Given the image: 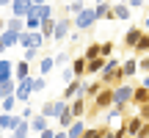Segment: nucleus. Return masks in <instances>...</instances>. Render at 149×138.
Masks as SVG:
<instances>
[{"label":"nucleus","mask_w":149,"mask_h":138,"mask_svg":"<svg viewBox=\"0 0 149 138\" xmlns=\"http://www.w3.org/2000/svg\"><path fill=\"white\" fill-rule=\"evenodd\" d=\"M133 94H135V86H133V83L116 86V89H113V105H116V108H130Z\"/></svg>","instance_id":"f257e3e1"},{"label":"nucleus","mask_w":149,"mask_h":138,"mask_svg":"<svg viewBox=\"0 0 149 138\" xmlns=\"http://www.w3.org/2000/svg\"><path fill=\"white\" fill-rule=\"evenodd\" d=\"M66 108H69V102H64V100L58 97V100H47L42 108H39V113H42L44 119H58L61 113L66 111Z\"/></svg>","instance_id":"f03ea898"},{"label":"nucleus","mask_w":149,"mask_h":138,"mask_svg":"<svg viewBox=\"0 0 149 138\" xmlns=\"http://www.w3.org/2000/svg\"><path fill=\"white\" fill-rule=\"evenodd\" d=\"M44 44H47V42H44L42 33H31V31L19 33V47H22V50H39V53H42Z\"/></svg>","instance_id":"7ed1b4c3"},{"label":"nucleus","mask_w":149,"mask_h":138,"mask_svg":"<svg viewBox=\"0 0 149 138\" xmlns=\"http://www.w3.org/2000/svg\"><path fill=\"white\" fill-rule=\"evenodd\" d=\"M74 31H88V28L91 25H94V22H97V14H94V6H91V8H88V6H86V11H83V14H77V17H74Z\"/></svg>","instance_id":"20e7f679"},{"label":"nucleus","mask_w":149,"mask_h":138,"mask_svg":"<svg viewBox=\"0 0 149 138\" xmlns=\"http://www.w3.org/2000/svg\"><path fill=\"white\" fill-rule=\"evenodd\" d=\"M141 36H144V31H141V25H130L127 31H124V39H122V47H127V50H135L138 47V42H141Z\"/></svg>","instance_id":"39448f33"},{"label":"nucleus","mask_w":149,"mask_h":138,"mask_svg":"<svg viewBox=\"0 0 149 138\" xmlns=\"http://www.w3.org/2000/svg\"><path fill=\"white\" fill-rule=\"evenodd\" d=\"M69 113L74 116V122H77V119H86V116H88V100H86V97L72 100L69 102Z\"/></svg>","instance_id":"423d86ee"},{"label":"nucleus","mask_w":149,"mask_h":138,"mask_svg":"<svg viewBox=\"0 0 149 138\" xmlns=\"http://www.w3.org/2000/svg\"><path fill=\"white\" fill-rule=\"evenodd\" d=\"M31 94H33V83H31V77H28V80H22V83H17V91H14V100H17V102L28 105Z\"/></svg>","instance_id":"0eeeda50"},{"label":"nucleus","mask_w":149,"mask_h":138,"mask_svg":"<svg viewBox=\"0 0 149 138\" xmlns=\"http://www.w3.org/2000/svg\"><path fill=\"white\" fill-rule=\"evenodd\" d=\"M83 83H86V80H72V83L64 89L61 100H64V102H72V100H77V97H83Z\"/></svg>","instance_id":"6e6552de"},{"label":"nucleus","mask_w":149,"mask_h":138,"mask_svg":"<svg viewBox=\"0 0 149 138\" xmlns=\"http://www.w3.org/2000/svg\"><path fill=\"white\" fill-rule=\"evenodd\" d=\"M31 11H33V0H14V3H11V14H14L17 20H25Z\"/></svg>","instance_id":"1a4fd4ad"},{"label":"nucleus","mask_w":149,"mask_h":138,"mask_svg":"<svg viewBox=\"0 0 149 138\" xmlns=\"http://www.w3.org/2000/svg\"><path fill=\"white\" fill-rule=\"evenodd\" d=\"M111 20L130 22V20H133V8H130L127 3H113V8H111Z\"/></svg>","instance_id":"9d476101"},{"label":"nucleus","mask_w":149,"mask_h":138,"mask_svg":"<svg viewBox=\"0 0 149 138\" xmlns=\"http://www.w3.org/2000/svg\"><path fill=\"white\" fill-rule=\"evenodd\" d=\"M19 122H22L19 113H0V127H3V133H14Z\"/></svg>","instance_id":"9b49d317"},{"label":"nucleus","mask_w":149,"mask_h":138,"mask_svg":"<svg viewBox=\"0 0 149 138\" xmlns=\"http://www.w3.org/2000/svg\"><path fill=\"white\" fill-rule=\"evenodd\" d=\"M74 25V22L69 20V17H61V20H55V42H64L66 36H69V28Z\"/></svg>","instance_id":"f8f14e48"},{"label":"nucleus","mask_w":149,"mask_h":138,"mask_svg":"<svg viewBox=\"0 0 149 138\" xmlns=\"http://www.w3.org/2000/svg\"><path fill=\"white\" fill-rule=\"evenodd\" d=\"M17 44H19V36L11 33V31H3V33H0V58H3V53L8 47H17Z\"/></svg>","instance_id":"ddd939ff"},{"label":"nucleus","mask_w":149,"mask_h":138,"mask_svg":"<svg viewBox=\"0 0 149 138\" xmlns=\"http://www.w3.org/2000/svg\"><path fill=\"white\" fill-rule=\"evenodd\" d=\"M144 105H149V89L144 83L141 86H135V94H133V108H144Z\"/></svg>","instance_id":"4468645a"},{"label":"nucleus","mask_w":149,"mask_h":138,"mask_svg":"<svg viewBox=\"0 0 149 138\" xmlns=\"http://www.w3.org/2000/svg\"><path fill=\"white\" fill-rule=\"evenodd\" d=\"M53 66H55V58H53V55H42V58H39V64H36L39 77H47V75L53 72Z\"/></svg>","instance_id":"2eb2a0df"},{"label":"nucleus","mask_w":149,"mask_h":138,"mask_svg":"<svg viewBox=\"0 0 149 138\" xmlns=\"http://www.w3.org/2000/svg\"><path fill=\"white\" fill-rule=\"evenodd\" d=\"M28 77H33L31 75V64H28V61H17L14 64V80L22 83V80H28Z\"/></svg>","instance_id":"dca6fc26"},{"label":"nucleus","mask_w":149,"mask_h":138,"mask_svg":"<svg viewBox=\"0 0 149 138\" xmlns=\"http://www.w3.org/2000/svg\"><path fill=\"white\" fill-rule=\"evenodd\" d=\"M6 80H14V61H8L3 55L0 58V83H6Z\"/></svg>","instance_id":"f3484780"},{"label":"nucleus","mask_w":149,"mask_h":138,"mask_svg":"<svg viewBox=\"0 0 149 138\" xmlns=\"http://www.w3.org/2000/svg\"><path fill=\"white\" fill-rule=\"evenodd\" d=\"M102 89H105V86H102L100 80H88V83H83V97H86V100H94Z\"/></svg>","instance_id":"a211bd4d"},{"label":"nucleus","mask_w":149,"mask_h":138,"mask_svg":"<svg viewBox=\"0 0 149 138\" xmlns=\"http://www.w3.org/2000/svg\"><path fill=\"white\" fill-rule=\"evenodd\" d=\"M69 69H72V75H74L77 80H83V77H86V58H83V55H77V58H72Z\"/></svg>","instance_id":"6ab92c4d"},{"label":"nucleus","mask_w":149,"mask_h":138,"mask_svg":"<svg viewBox=\"0 0 149 138\" xmlns=\"http://www.w3.org/2000/svg\"><path fill=\"white\" fill-rule=\"evenodd\" d=\"M111 8H113V3H108V0L97 3V6H94V14H97V20H111ZM111 22H113V20H111Z\"/></svg>","instance_id":"aec40b11"},{"label":"nucleus","mask_w":149,"mask_h":138,"mask_svg":"<svg viewBox=\"0 0 149 138\" xmlns=\"http://www.w3.org/2000/svg\"><path fill=\"white\" fill-rule=\"evenodd\" d=\"M102 69H105V58H94V61H86V75H97L100 77Z\"/></svg>","instance_id":"412c9836"},{"label":"nucleus","mask_w":149,"mask_h":138,"mask_svg":"<svg viewBox=\"0 0 149 138\" xmlns=\"http://www.w3.org/2000/svg\"><path fill=\"white\" fill-rule=\"evenodd\" d=\"M135 72H138V58L133 55V58H127V61L122 64V75H124V80H130Z\"/></svg>","instance_id":"4be33fe9"},{"label":"nucleus","mask_w":149,"mask_h":138,"mask_svg":"<svg viewBox=\"0 0 149 138\" xmlns=\"http://www.w3.org/2000/svg\"><path fill=\"white\" fill-rule=\"evenodd\" d=\"M86 130H88V124H86V119H77V122H74L72 127L66 130V135H69V138H83V133H86Z\"/></svg>","instance_id":"5701e85b"},{"label":"nucleus","mask_w":149,"mask_h":138,"mask_svg":"<svg viewBox=\"0 0 149 138\" xmlns=\"http://www.w3.org/2000/svg\"><path fill=\"white\" fill-rule=\"evenodd\" d=\"M31 130H33V133H39V135H42L44 130H50V124H47V119H44L42 113H36V116L31 119Z\"/></svg>","instance_id":"b1692460"},{"label":"nucleus","mask_w":149,"mask_h":138,"mask_svg":"<svg viewBox=\"0 0 149 138\" xmlns=\"http://www.w3.org/2000/svg\"><path fill=\"white\" fill-rule=\"evenodd\" d=\"M6 31H11V33H25V20H17V17H11V20H6Z\"/></svg>","instance_id":"393cba45"},{"label":"nucleus","mask_w":149,"mask_h":138,"mask_svg":"<svg viewBox=\"0 0 149 138\" xmlns=\"http://www.w3.org/2000/svg\"><path fill=\"white\" fill-rule=\"evenodd\" d=\"M39 33L44 36V42H50V39L55 36V20H44L42 28H39Z\"/></svg>","instance_id":"a878e982"},{"label":"nucleus","mask_w":149,"mask_h":138,"mask_svg":"<svg viewBox=\"0 0 149 138\" xmlns=\"http://www.w3.org/2000/svg\"><path fill=\"white\" fill-rule=\"evenodd\" d=\"M83 11H86V3H80V0L64 6V14H66V17H77V14H83Z\"/></svg>","instance_id":"bb28decb"},{"label":"nucleus","mask_w":149,"mask_h":138,"mask_svg":"<svg viewBox=\"0 0 149 138\" xmlns=\"http://www.w3.org/2000/svg\"><path fill=\"white\" fill-rule=\"evenodd\" d=\"M33 8H36V14L42 17V22L44 20H53V6H50V3H33Z\"/></svg>","instance_id":"cd10ccee"},{"label":"nucleus","mask_w":149,"mask_h":138,"mask_svg":"<svg viewBox=\"0 0 149 138\" xmlns=\"http://www.w3.org/2000/svg\"><path fill=\"white\" fill-rule=\"evenodd\" d=\"M28 133H31V122H25V119H22V122L17 124L14 133H8V138H28Z\"/></svg>","instance_id":"c85d7f7f"},{"label":"nucleus","mask_w":149,"mask_h":138,"mask_svg":"<svg viewBox=\"0 0 149 138\" xmlns=\"http://www.w3.org/2000/svg\"><path fill=\"white\" fill-rule=\"evenodd\" d=\"M14 91H17V80H6V83H0V100L14 97Z\"/></svg>","instance_id":"c756f323"},{"label":"nucleus","mask_w":149,"mask_h":138,"mask_svg":"<svg viewBox=\"0 0 149 138\" xmlns=\"http://www.w3.org/2000/svg\"><path fill=\"white\" fill-rule=\"evenodd\" d=\"M58 124H61V130H69L72 124H74V116L69 113V108H66V111H64V113L58 116Z\"/></svg>","instance_id":"7c9ffc66"},{"label":"nucleus","mask_w":149,"mask_h":138,"mask_svg":"<svg viewBox=\"0 0 149 138\" xmlns=\"http://www.w3.org/2000/svg\"><path fill=\"white\" fill-rule=\"evenodd\" d=\"M83 58H86V61H94V58H100V44H94V42H91L88 47L83 50Z\"/></svg>","instance_id":"2f4dec72"},{"label":"nucleus","mask_w":149,"mask_h":138,"mask_svg":"<svg viewBox=\"0 0 149 138\" xmlns=\"http://www.w3.org/2000/svg\"><path fill=\"white\" fill-rule=\"evenodd\" d=\"M100 58H113V42H100Z\"/></svg>","instance_id":"473e14b6"},{"label":"nucleus","mask_w":149,"mask_h":138,"mask_svg":"<svg viewBox=\"0 0 149 138\" xmlns=\"http://www.w3.org/2000/svg\"><path fill=\"white\" fill-rule=\"evenodd\" d=\"M135 55H149V33H144L138 42V47H135Z\"/></svg>","instance_id":"72a5a7b5"},{"label":"nucleus","mask_w":149,"mask_h":138,"mask_svg":"<svg viewBox=\"0 0 149 138\" xmlns=\"http://www.w3.org/2000/svg\"><path fill=\"white\" fill-rule=\"evenodd\" d=\"M31 83H33V94H39V91H44V89H47V77H39V75H33V77H31Z\"/></svg>","instance_id":"f704fd0d"},{"label":"nucleus","mask_w":149,"mask_h":138,"mask_svg":"<svg viewBox=\"0 0 149 138\" xmlns=\"http://www.w3.org/2000/svg\"><path fill=\"white\" fill-rule=\"evenodd\" d=\"M14 105H17L14 97H6V100H0V111H3V113H11V111H14Z\"/></svg>","instance_id":"c9c22d12"},{"label":"nucleus","mask_w":149,"mask_h":138,"mask_svg":"<svg viewBox=\"0 0 149 138\" xmlns=\"http://www.w3.org/2000/svg\"><path fill=\"white\" fill-rule=\"evenodd\" d=\"M36 113H39V111H33V108H31V105H22V111H19V116H22V119H25V122H31V119H33V116H36Z\"/></svg>","instance_id":"e433bc0d"},{"label":"nucleus","mask_w":149,"mask_h":138,"mask_svg":"<svg viewBox=\"0 0 149 138\" xmlns=\"http://www.w3.org/2000/svg\"><path fill=\"white\" fill-rule=\"evenodd\" d=\"M83 138H102V127H88L83 133Z\"/></svg>","instance_id":"4c0bfd02"},{"label":"nucleus","mask_w":149,"mask_h":138,"mask_svg":"<svg viewBox=\"0 0 149 138\" xmlns=\"http://www.w3.org/2000/svg\"><path fill=\"white\" fill-rule=\"evenodd\" d=\"M36 58H39V50H25L22 53V61H28V64H33Z\"/></svg>","instance_id":"58836bf2"},{"label":"nucleus","mask_w":149,"mask_h":138,"mask_svg":"<svg viewBox=\"0 0 149 138\" xmlns=\"http://www.w3.org/2000/svg\"><path fill=\"white\" fill-rule=\"evenodd\" d=\"M138 72L149 75V55H144V58H138Z\"/></svg>","instance_id":"ea45409f"},{"label":"nucleus","mask_w":149,"mask_h":138,"mask_svg":"<svg viewBox=\"0 0 149 138\" xmlns=\"http://www.w3.org/2000/svg\"><path fill=\"white\" fill-rule=\"evenodd\" d=\"M61 77H64V83H66V86H69L72 80H77V77H74V75H72V69H69V66H66L64 72H61Z\"/></svg>","instance_id":"a19ab883"},{"label":"nucleus","mask_w":149,"mask_h":138,"mask_svg":"<svg viewBox=\"0 0 149 138\" xmlns=\"http://www.w3.org/2000/svg\"><path fill=\"white\" fill-rule=\"evenodd\" d=\"M66 61H69V53H58L55 55V64H66Z\"/></svg>","instance_id":"79ce46f5"},{"label":"nucleus","mask_w":149,"mask_h":138,"mask_svg":"<svg viewBox=\"0 0 149 138\" xmlns=\"http://www.w3.org/2000/svg\"><path fill=\"white\" fill-rule=\"evenodd\" d=\"M39 138H55V130H44V133L39 135Z\"/></svg>","instance_id":"37998d69"},{"label":"nucleus","mask_w":149,"mask_h":138,"mask_svg":"<svg viewBox=\"0 0 149 138\" xmlns=\"http://www.w3.org/2000/svg\"><path fill=\"white\" fill-rule=\"evenodd\" d=\"M55 138H69V135H66V130H55Z\"/></svg>","instance_id":"c03bdc74"},{"label":"nucleus","mask_w":149,"mask_h":138,"mask_svg":"<svg viewBox=\"0 0 149 138\" xmlns=\"http://www.w3.org/2000/svg\"><path fill=\"white\" fill-rule=\"evenodd\" d=\"M144 86H146V89H149V75H146V77H144Z\"/></svg>","instance_id":"a18cd8bd"},{"label":"nucleus","mask_w":149,"mask_h":138,"mask_svg":"<svg viewBox=\"0 0 149 138\" xmlns=\"http://www.w3.org/2000/svg\"><path fill=\"white\" fill-rule=\"evenodd\" d=\"M3 31H6V22H0V33H3Z\"/></svg>","instance_id":"49530a36"},{"label":"nucleus","mask_w":149,"mask_h":138,"mask_svg":"<svg viewBox=\"0 0 149 138\" xmlns=\"http://www.w3.org/2000/svg\"><path fill=\"white\" fill-rule=\"evenodd\" d=\"M0 138H3V127H0Z\"/></svg>","instance_id":"de8ad7c7"}]
</instances>
